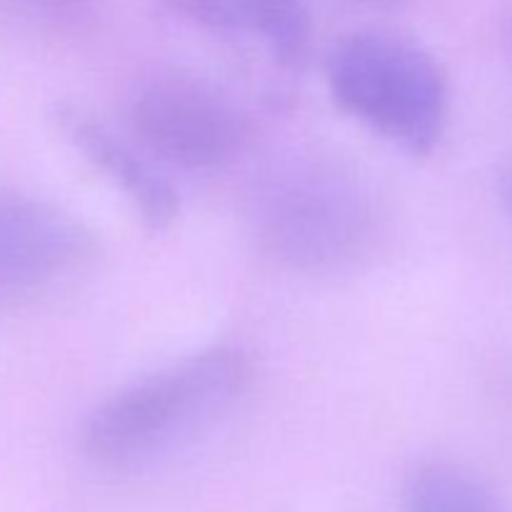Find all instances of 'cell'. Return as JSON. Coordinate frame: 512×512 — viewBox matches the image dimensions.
I'll return each instance as SVG.
<instances>
[{"label":"cell","mask_w":512,"mask_h":512,"mask_svg":"<svg viewBox=\"0 0 512 512\" xmlns=\"http://www.w3.org/2000/svg\"><path fill=\"white\" fill-rule=\"evenodd\" d=\"M500 200H503L505 208L512 213V165L505 170L503 178H500Z\"/></svg>","instance_id":"obj_10"},{"label":"cell","mask_w":512,"mask_h":512,"mask_svg":"<svg viewBox=\"0 0 512 512\" xmlns=\"http://www.w3.org/2000/svg\"><path fill=\"white\" fill-rule=\"evenodd\" d=\"M253 360L215 345L133 380L95 408L83 433L90 463L138 470L208 433L248 395Z\"/></svg>","instance_id":"obj_1"},{"label":"cell","mask_w":512,"mask_h":512,"mask_svg":"<svg viewBox=\"0 0 512 512\" xmlns=\"http://www.w3.org/2000/svg\"><path fill=\"white\" fill-rule=\"evenodd\" d=\"M0 13L45 35L83 30L95 15V0H0Z\"/></svg>","instance_id":"obj_9"},{"label":"cell","mask_w":512,"mask_h":512,"mask_svg":"<svg viewBox=\"0 0 512 512\" xmlns=\"http://www.w3.org/2000/svg\"><path fill=\"white\" fill-rule=\"evenodd\" d=\"M128 123L150 155L180 170L223 168L253 140V123L238 103L183 75L145 83L130 100Z\"/></svg>","instance_id":"obj_4"},{"label":"cell","mask_w":512,"mask_h":512,"mask_svg":"<svg viewBox=\"0 0 512 512\" xmlns=\"http://www.w3.org/2000/svg\"><path fill=\"white\" fill-rule=\"evenodd\" d=\"M55 120L65 140L123 193L150 230H165L178 218L180 200L175 188L133 145L75 105H60Z\"/></svg>","instance_id":"obj_6"},{"label":"cell","mask_w":512,"mask_h":512,"mask_svg":"<svg viewBox=\"0 0 512 512\" xmlns=\"http://www.w3.org/2000/svg\"><path fill=\"white\" fill-rule=\"evenodd\" d=\"M93 250V233L68 210L33 195L0 193V308L55 288Z\"/></svg>","instance_id":"obj_5"},{"label":"cell","mask_w":512,"mask_h":512,"mask_svg":"<svg viewBox=\"0 0 512 512\" xmlns=\"http://www.w3.org/2000/svg\"><path fill=\"white\" fill-rule=\"evenodd\" d=\"M325 80L345 115L410 158H430L443 143L450 118L448 80L438 60L405 35H348L330 50Z\"/></svg>","instance_id":"obj_2"},{"label":"cell","mask_w":512,"mask_h":512,"mask_svg":"<svg viewBox=\"0 0 512 512\" xmlns=\"http://www.w3.org/2000/svg\"><path fill=\"white\" fill-rule=\"evenodd\" d=\"M170 18L230 38L255 40L283 68H303L308 58L310 10L305 0H158Z\"/></svg>","instance_id":"obj_7"},{"label":"cell","mask_w":512,"mask_h":512,"mask_svg":"<svg viewBox=\"0 0 512 512\" xmlns=\"http://www.w3.org/2000/svg\"><path fill=\"white\" fill-rule=\"evenodd\" d=\"M260 248L285 268L333 273L373 250L380 208L373 190L340 165L308 160L270 175L253 198Z\"/></svg>","instance_id":"obj_3"},{"label":"cell","mask_w":512,"mask_h":512,"mask_svg":"<svg viewBox=\"0 0 512 512\" xmlns=\"http://www.w3.org/2000/svg\"><path fill=\"white\" fill-rule=\"evenodd\" d=\"M403 512H510L490 485L450 463H423L408 475Z\"/></svg>","instance_id":"obj_8"}]
</instances>
